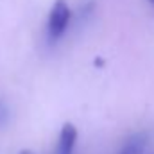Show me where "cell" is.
<instances>
[{
  "label": "cell",
  "mask_w": 154,
  "mask_h": 154,
  "mask_svg": "<svg viewBox=\"0 0 154 154\" xmlns=\"http://www.w3.org/2000/svg\"><path fill=\"white\" fill-rule=\"evenodd\" d=\"M18 154H34L32 151H29V149H23V151H20Z\"/></svg>",
  "instance_id": "277c9868"
},
{
  "label": "cell",
  "mask_w": 154,
  "mask_h": 154,
  "mask_svg": "<svg viewBox=\"0 0 154 154\" xmlns=\"http://www.w3.org/2000/svg\"><path fill=\"white\" fill-rule=\"evenodd\" d=\"M77 140V127L70 122H65L61 131H59V143H57V151L59 154H72L75 147Z\"/></svg>",
  "instance_id": "7a4b0ae2"
},
{
  "label": "cell",
  "mask_w": 154,
  "mask_h": 154,
  "mask_svg": "<svg viewBox=\"0 0 154 154\" xmlns=\"http://www.w3.org/2000/svg\"><path fill=\"white\" fill-rule=\"evenodd\" d=\"M152 154H154V152H152Z\"/></svg>",
  "instance_id": "8992f818"
},
{
  "label": "cell",
  "mask_w": 154,
  "mask_h": 154,
  "mask_svg": "<svg viewBox=\"0 0 154 154\" xmlns=\"http://www.w3.org/2000/svg\"><path fill=\"white\" fill-rule=\"evenodd\" d=\"M149 2H151V4H154V0H149Z\"/></svg>",
  "instance_id": "5b68a950"
},
{
  "label": "cell",
  "mask_w": 154,
  "mask_h": 154,
  "mask_svg": "<svg viewBox=\"0 0 154 154\" xmlns=\"http://www.w3.org/2000/svg\"><path fill=\"white\" fill-rule=\"evenodd\" d=\"M142 152H143V142L136 136V138L129 140L118 154H142Z\"/></svg>",
  "instance_id": "3957f363"
},
{
  "label": "cell",
  "mask_w": 154,
  "mask_h": 154,
  "mask_svg": "<svg viewBox=\"0 0 154 154\" xmlns=\"http://www.w3.org/2000/svg\"><path fill=\"white\" fill-rule=\"evenodd\" d=\"M70 18H72V11L68 7V2L56 0L52 9H50V14H48V34L52 38L63 36L68 23H70Z\"/></svg>",
  "instance_id": "6da1fadb"
}]
</instances>
